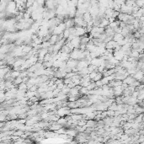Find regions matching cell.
Wrapping results in <instances>:
<instances>
[{
  "instance_id": "6da1fadb",
  "label": "cell",
  "mask_w": 144,
  "mask_h": 144,
  "mask_svg": "<svg viewBox=\"0 0 144 144\" xmlns=\"http://www.w3.org/2000/svg\"><path fill=\"white\" fill-rule=\"evenodd\" d=\"M77 64H78V61L77 60L70 58V59L67 60V61L66 63V66L67 67H69V68L73 69V68H75V67H77Z\"/></svg>"
},
{
  "instance_id": "7a4b0ae2",
  "label": "cell",
  "mask_w": 144,
  "mask_h": 144,
  "mask_svg": "<svg viewBox=\"0 0 144 144\" xmlns=\"http://www.w3.org/2000/svg\"><path fill=\"white\" fill-rule=\"evenodd\" d=\"M113 89H114L113 90L114 95H116V96H120L121 94H123V90H124L121 85H118V86H116V87H114Z\"/></svg>"
},
{
  "instance_id": "3957f363",
  "label": "cell",
  "mask_w": 144,
  "mask_h": 144,
  "mask_svg": "<svg viewBox=\"0 0 144 144\" xmlns=\"http://www.w3.org/2000/svg\"><path fill=\"white\" fill-rule=\"evenodd\" d=\"M69 109L68 108H66V107H61V108H60L59 110H57V115L59 116H65V115H67V114H68V112H69Z\"/></svg>"
},
{
  "instance_id": "277c9868",
  "label": "cell",
  "mask_w": 144,
  "mask_h": 144,
  "mask_svg": "<svg viewBox=\"0 0 144 144\" xmlns=\"http://www.w3.org/2000/svg\"><path fill=\"white\" fill-rule=\"evenodd\" d=\"M52 44L49 42V40H47V42H44L42 43V48H46V49H48L50 46H51Z\"/></svg>"
},
{
  "instance_id": "5b68a950",
  "label": "cell",
  "mask_w": 144,
  "mask_h": 144,
  "mask_svg": "<svg viewBox=\"0 0 144 144\" xmlns=\"http://www.w3.org/2000/svg\"><path fill=\"white\" fill-rule=\"evenodd\" d=\"M58 123H59V124H66L67 123V120L65 119V118H63V116H61V118H58Z\"/></svg>"
}]
</instances>
